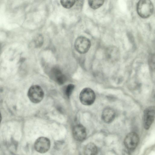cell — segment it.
<instances>
[{
    "label": "cell",
    "instance_id": "obj_1",
    "mask_svg": "<svg viewBox=\"0 0 155 155\" xmlns=\"http://www.w3.org/2000/svg\"><path fill=\"white\" fill-rule=\"evenodd\" d=\"M137 8L138 15L143 18L150 17L153 10V4L151 1L149 0L139 1L137 4Z\"/></svg>",
    "mask_w": 155,
    "mask_h": 155
},
{
    "label": "cell",
    "instance_id": "obj_2",
    "mask_svg": "<svg viewBox=\"0 0 155 155\" xmlns=\"http://www.w3.org/2000/svg\"><path fill=\"white\" fill-rule=\"evenodd\" d=\"M28 96L31 102L38 103L42 100L44 96V92L39 86L34 85L31 86L29 88Z\"/></svg>",
    "mask_w": 155,
    "mask_h": 155
},
{
    "label": "cell",
    "instance_id": "obj_3",
    "mask_svg": "<svg viewBox=\"0 0 155 155\" xmlns=\"http://www.w3.org/2000/svg\"><path fill=\"white\" fill-rule=\"evenodd\" d=\"M79 98L81 103L85 105H90L94 102L95 95L94 91L89 88H85L81 91Z\"/></svg>",
    "mask_w": 155,
    "mask_h": 155
},
{
    "label": "cell",
    "instance_id": "obj_4",
    "mask_svg": "<svg viewBox=\"0 0 155 155\" xmlns=\"http://www.w3.org/2000/svg\"><path fill=\"white\" fill-rule=\"evenodd\" d=\"M74 46L76 50L79 53L84 54L89 49L91 43L90 40L84 36H80L76 39Z\"/></svg>",
    "mask_w": 155,
    "mask_h": 155
},
{
    "label": "cell",
    "instance_id": "obj_5",
    "mask_svg": "<svg viewBox=\"0 0 155 155\" xmlns=\"http://www.w3.org/2000/svg\"><path fill=\"white\" fill-rule=\"evenodd\" d=\"M155 107L150 106L144 111L143 117V124L144 128L148 129L153 123L155 118Z\"/></svg>",
    "mask_w": 155,
    "mask_h": 155
},
{
    "label": "cell",
    "instance_id": "obj_6",
    "mask_svg": "<svg viewBox=\"0 0 155 155\" xmlns=\"http://www.w3.org/2000/svg\"><path fill=\"white\" fill-rule=\"evenodd\" d=\"M50 140L45 137H40L38 138L34 144V148L35 150L41 153L47 152L50 149Z\"/></svg>",
    "mask_w": 155,
    "mask_h": 155
},
{
    "label": "cell",
    "instance_id": "obj_7",
    "mask_svg": "<svg viewBox=\"0 0 155 155\" xmlns=\"http://www.w3.org/2000/svg\"><path fill=\"white\" fill-rule=\"evenodd\" d=\"M139 141V137L135 133L131 132L128 134L124 140L125 147L128 150H132L137 147Z\"/></svg>",
    "mask_w": 155,
    "mask_h": 155
},
{
    "label": "cell",
    "instance_id": "obj_8",
    "mask_svg": "<svg viewBox=\"0 0 155 155\" xmlns=\"http://www.w3.org/2000/svg\"><path fill=\"white\" fill-rule=\"evenodd\" d=\"M72 134L75 140L79 142L82 141L85 139L86 137V129L82 125L77 124L73 129Z\"/></svg>",
    "mask_w": 155,
    "mask_h": 155
},
{
    "label": "cell",
    "instance_id": "obj_9",
    "mask_svg": "<svg viewBox=\"0 0 155 155\" xmlns=\"http://www.w3.org/2000/svg\"><path fill=\"white\" fill-rule=\"evenodd\" d=\"M120 54L118 49L116 46H110L107 47L105 51V56L108 61L114 62L118 60Z\"/></svg>",
    "mask_w": 155,
    "mask_h": 155
},
{
    "label": "cell",
    "instance_id": "obj_10",
    "mask_svg": "<svg viewBox=\"0 0 155 155\" xmlns=\"http://www.w3.org/2000/svg\"><path fill=\"white\" fill-rule=\"evenodd\" d=\"M115 117V112L112 108L107 107L103 111L101 118L106 123H109L111 122L114 119Z\"/></svg>",
    "mask_w": 155,
    "mask_h": 155
},
{
    "label": "cell",
    "instance_id": "obj_11",
    "mask_svg": "<svg viewBox=\"0 0 155 155\" xmlns=\"http://www.w3.org/2000/svg\"><path fill=\"white\" fill-rule=\"evenodd\" d=\"M51 74L55 81L59 84H63L65 81L64 75L58 68H54L51 70Z\"/></svg>",
    "mask_w": 155,
    "mask_h": 155
},
{
    "label": "cell",
    "instance_id": "obj_12",
    "mask_svg": "<svg viewBox=\"0 0 155 155\" xmlns=\"http://www.w3.org/2000/svg\"><path fill=\"white\" fill-rule=\"evenodd\" d=\"M97 148L94 143H90L85 147L84 153V155H96L97 153Z\"/></svg>",
    "mask_w": 155,
    "mask_h": 155
},
{
    "label": "cell",
    "instance_id": "obj_13",
    "mask_svg": "<svg viewBox=\"0 0 155 155\" xmlns=\"http://www.w3.org/2000/svg\"><path fill=\"white\" fill-rule=\"evenodd\" d=\"M104 0H89L88 4L93 9H97L101 7L104 4Z\"/></svg>",
    "mask_w": 155,
    "mask_h": 155
},
{
    "label": "cell",
    "instance_id": "obj_14",
    "mask_svg": "<svg viewBox=\"0 0 155 155\" xmlns=\"http://www.w3.org/2000/svg\"><path fill=\"white\" fill-rule=\"evenodd\" d=\"M34 40L35 46L36 47H40L43 45L44 38L43 36L41 34H38L37 35Z\"/></svg>",
    "mask_w": 155,
    "mask_h": 155
},
{
    "label": "cell",
    "instance_id": "obj_15",
    "mask_svg": "<svg viewBox=\"0 0 155 155\" xmlns=\"http://www.w3.org/2000/svg\"><path fill=\"white\" fill-rule=\"evenodd\" d=\"M75 2V0H61L60 3L64 8H70L74 5Z\"/></svg>",
    "mask_w": 155,
    "mask_h": 155
},
{
    "label": "cell",
    "instance_id": "obj_16",
    "mask_svg": "<svg viewBox=\"0 0 155 155\" xmlns=\"http://www.w3.org/2000/svg\"><path fill=\"white\" fill-rule=\"evenodd\" d=\"M74 87V86L71 84L67 86L65 90V94L68 97H69L71 94Z\"/></svg>",
    "mask_w": 155,
    "mask_h": 155
},
{
    "label": "cell",
    "instance_id": "obj_17",
    "mask_svg": "<svg viewBox=\"0 0 155 155\" xmlns=\"http://www.w3.org/2000/svg\"><path fill=\"white\" fill-rule=\"evenodd\" d=\"M1 120H2V116H1V114L0 113V123L1 121Z\"/></svg>",
    "mask_w": 155,
    "mask_h": 155
}]
</instances>
